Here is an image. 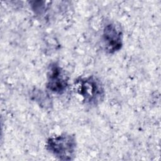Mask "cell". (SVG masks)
Wrapping results in <instances>:
<instances>
[{
    "label": "cell",
    "instance_id": "6da1fadb",
    "mask_svg": "<svg viewBox=\"0 0 161 161\" xmlns=\"http://www.w3.org/2000/svg\"><path fill=\"white\" fill-rule=\"evenodd\" d=\"M75 92L81 97L86 104L95 106L103 101L104 91L101 82L94 76L77 79L74 84Z\"/></svg>",
    "mask_w": 161,
    "mask_h": 161
},
{
    "label": "cell",
    "instance_id": "7a4b0ae2",
    "mask_svg": "<svg viewBox=\"0 0 161 161\" xmlns=\"http://www.w3.org/2000/svg\"><path fill=\"white\" fill-rule=\"evenodd\" d=\"M48 152L62 160H72L75 155L76 142L74 136L62 134L49 138L46 143Z\"/></svg>",
    "mask_w": 161,
    "mask_h": 161
},
{
    "label": "cell",
    "instance_id": "3957f363",
    "mask_svg": "<svg viewBox=\"0 0 161 161\" xmlns=\"http://www.w3.org/2000/svg\"><path fill=\"white\" fill-rule=\"evenodd\" d=\"M102 40L107 52L113 53L118 51L123 45V33L120 26L114 23H107L103 30Z\"/></svg>",
    "mask_w": 161,
    "mask_h": 161
},
{
    "label": "cell",
    "instance_id": "277c9868",
    "mask_svg": "<svg viewBox=\"0 0 161 161\" xmlns=\"http://www.w3.org/2000/svg\"><path fill=\"white\" fill-rule=\"evenodd\" d=\"M47 89L55 94L64 93L68 86V77L65 72L58 64L50 65L47 71Z\"/></svg>",
    "mask_w": 161,
    "mask_h": 161
}]
</instances>
